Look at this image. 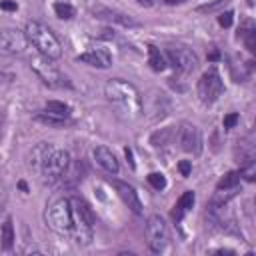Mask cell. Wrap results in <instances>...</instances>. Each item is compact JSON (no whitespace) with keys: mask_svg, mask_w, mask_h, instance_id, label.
<instances>
[{"mask_svg":"<svg viewBox=\"0 0 256 256\" xmlns=\"http://www.w3.org/2000/svg\"><path fill=\"white\" fill-rule=\"evenodd\" d=\"M104 94L108 98V102L114 106V110L122 116V118H136L140 108H142V98H140V92L126 80H120V78H114L106 84L104 88Z\"/></svg>","mask_w":256,"mask_h":256,"instance_id":"obj_1","label":"cell"},{"mask_svg":"<svg viewBox=\"0 0 256 256\" xmlns=\"http://www.w3.org/2000/svg\"><path fill=\"white\" fill-rule=\"evenodd\" d=\"M24 36H26L28 44H32V46L38 50V54H42V56H46V58H52V60H56V58L62 56L60 40H58L56 34H54L48 26H44L42 22H34V20L28 22L26 28H24Z\"/></svg>","mask_w":256,"mask_h":256,"instance_id":"obj_2","label":"cell"},{"mask_svg":"<svg viewBox=\"0 0 256 256\" xmlns=\"http://www.w3.org/2000/svg\"><path fill=\"white\" fill-rule=\"evenodd\" d=\"M44 218H46V224H48L54 232H58V234H68V232H72V228H74L72 204H70V200H66V198H58V200L50 202L48 208H46Z\"/></svg>","mask_w":256,"mask_h":256,"instance_id":"obj_3","label":"cell"},{"mask_svg":"<svg viewBox=\"0 0 256 256\" xmlns=\"http://www.w3.org/2000/svg\"><path fill=\"white\" fill-rule=\"evenodd\" d=\"M146 236H148V246L152 252H162L168 242H170V230H168V224L164 222L162 216L158 214H152L148 216L146 220Z\"/></svg>","mask_w":256,"mask_h":256,"instance_id":"obj_4","label":"cell"},{"mask_svg":"<svg viewBox=\"0 0 256 256\" xmlns=\"http://www.w3.org/2000/svg\"><path fill=\"white\" fill-rule=\"evenodd\" d=\"M198 98H200V102L202 104H214L220 96H222V92H224V82H222V78H220V74L212 68V70H208V72H204L202 74V78L198 80Z\"/></svg>","mask_w":256,"mask_h":256,"instance_id":"obj_5","label":"cell"},{"mask_svg":"<svg viewBox=\"0 0 256 256\" xmlns=\"http://www.w3.org/2000/svg\"><path fill=\"white\" fill-rule=\"evenodd\" d=\"M70 166V154L66 150H56L50 148L40 164V170L46 180H58Z\"/></svg>","mask_w":256,"mask_h":256,"instance_id":"obj_6","label":"cell"},{"mask_svg":"<svg viewBox=\"0 0 256 256\" xmlns=\"http://www.w3.org/2000/svg\"><path fill=\"white\" fill-rule=\"evenodd\" d=\"M166 58L168 62L178 70V72H192L198 66V56L194 50H190L188 46H180V44H172L166 48Z\"/></svg>","mask_w":256,"mask_h":256,"instance_id":"obj_7","label":"cell"},{"mask_svg":"<svg viewBox=\"0 0 256 256\" xmlns=\"http://www.w3.org/2000/svg\"><path fill=\"white\" fill-rule=\"evenodd\" d=\"M32 68H34V72L42 78L44 84H48V86H52V88L64 86V78H62L60 70L52 64V58H46V56L40 54V56L32 58Z\"/></svg>","mask_w":256,"mask_h":256,"instance_id":"obj_8","label":"cell"},{"mask_svg":"<svg viewBox=\"0 0 256 256\" xmlns=\"http://www.w3.org/2000/svg\"><path fill=\"white\" fill-rule=\"evenodd\" d=\"M178 142H180V148L188 154L202 152V134L194 124H182V128L178 130Z\"/></svg>","mask_w":256,"mask_h":256,"instance_id":"obj_9","label":"cell"},{"mask_svg":"<svg viewBox=\"0 0 256 256\" xmlns=\"http://www.w3.org/2000/svg\"><path fill=\"white\" fill-rule=\"evenodd\" d=\"M92 14L96 18H100V20H106V22H112V24H120V26H126V28L140 26L138 20H134L132 16H128L124 12H118V10H112V8H106V6H94Z\"/></svg>","mask_w":256,"mask_h":256,"instance_id":"obj_10","label":"cell"},{"mask_svg":"<svg viewBox=\"0 0 256 256\" xmlns=\"http://www.w3.org/2000/svg\"><path fill=\"white\" fill-rule=\"evenodd\" d=\"M112 184H114L118 196L122 198V202H124L134 214H142V202H140V198H138L134 186H130L128 182H122V180H114Z\"/></svg>","mask_w":256,"mask_h":256,"instance_id":"obj_11","label":"cell"},{"mask_svg":"<svg viewBox=\"0 0 256 256\" xmlns=\"http://www.w3.org/2000/svg\"><path fill=\"white\" fill-rule=\"evenodd\" d=\"M26 36L24 32L18 30H0V48L6 52H22L26 46Z\"/></svg>","mask_w":256,"mask_h":256,"instance_id":"obj_12","label":"cell"},{"mask_svg":"<svg viewBox=\"0 0 256 256\" xmlns=\"http://www.w3.org/2000/svg\"><path fill=\"white\" fill-rule=\"evenodd\" d=\"M70 204L74 206V208H72V212L76 214L78 224H80L82 228L92 230V226L96 224V214H94V210L90 208V204H88L86 200H82V198H74Z\"/></svg>","mask_w":256,"mask_h":256,"instance_id":"obj_13","label":"cell"},{"mask_svg":"<svg viewBox=\"0 0 256 256\" xmlns=\"http://www.w3.org/2000/svg\"><path fill=\"white\" fill-rule=\"evenodd\" d=\"M92 154H94L96 164H98L102 170H106L108 174H118L120 164H118V160H116V156H114L112 150H108L106 146H96Z\"/></svg>","mask_w":256,"mask_h":256,"instance_id":"obj_14","label":"cell"},{"mask_svg":"<svg viewBox=\"0 0 256 256\" xmlns=\"http://www.w3.org/2000/svg\"><path fill=\"white\" fill-rule=\"evenodd\" d=\"M78 62H84L88 66H96V68H108L110 66V54L104 48H94L90 52H84L78 56Z\"/></svg>","mask_w":256,"mask_h":256,"instance_id":"obj_15","label":"cell"},{"mask_svg":"<svg viewBox=\"0 0 256 256\" xmlns=\"http://www.w3.org/2000/svg\"><path fill=\"white\" fill-rule=\"evenodd\" d=\"M194 202H196V194L192 192V190H186L180 198H178V202L174 204V210H172V220L174 222H182V218L190 212V208L194 206Z\"/></svg>","mask_w":256,"mask_h":256,"instance_id":"obj_16","label":"cell"},{"mask_svg":"<svg viewBox=\"0 0 256 256\" xmlns=\"http://www.w3.org/2000/svg\"><path fill=\"white\" fill-rule=\"evenodd\" d=\"M44 112H48V114H52V116H56V118H62V120H68V118H70V106L64 104V102H60V100H50V102H46Z\"/></svg>","mask_w":256,"mask_h":256,"instance_id":"obj_17","label":"cell"},{"mask_svg":"<svg viewBox=\"0 0 256 256\" xmlns=\"http://www.w3.org/2000/svg\"><path fill=\"white\" fill-rule=\"evenodd\" d=\"M148 64H150V68L154 72H162L166 68V60H164V56L160 54V50L154 44L148 46Z\"/></svg>","mask_w":256,"mask_h":256,"instance_id":"obj_18","label":"cell"},{"mask_svg":"<svg viewBox=\"0 0 256 256\" xmlns=\"http://www.w3.org/2000/svg\"><path fill=\"white\" fill-rule=\"evenodd\" d=\"M0 240H2V248L4 250H10L14 246V224H12V218H6L2 222V234H0Z\"/></svg>","mask_w":256,"mask_h":256,"instance_id":"obj_19","label":"cell"},{"mask_svg":"<svg viewBox=\"0 0 256 256\" xmlns=\"http://www.w3.org/2000/svg\"><path fill=\"white\" fill-rule=\"evenodd\" d=\"M240 184V172L238 170H232V172H226L220 182L216 184V190H224V188H234Z\"/></svg>","mask_w":256,"mask_h":256,"instance_id":"obj_20","label":"cell"},{"mask_svg":"<svg viewBox=\"0 0 256 256\" xmlns=\"http://www.w3.org/2000/svg\"><path fill=\"white\" fill-rule=\"evenodd\" d=\"M172 136H174V130H172V128H162L160 132H154V134H152L150 142H152L154 146H164V144L170 142Z\"/></svg>","mask_w":256,"mask_h":256,"instance_id":"obj_21","label":"cell"},{"mask_svg":"<svg viewBox=\"0 0 256 256\" xmlns=\"http://www.w3.org/2000/svg\"><path fill=\"white\" fill-rule=\"evenodd\" d=\"M240 36H242V40L246 42V48H248L250 52H254V50H256V30L252 28V24H248V28H244V30L240 32Z\"/></svg>","mask_w":256,"mask_h":256,"instance_id":"obj_22","label":"cell"},{"mask_svg":"<svg viewBox=\"0 0 256 256\" xmlns=\"http://www.w3.org/2000/svg\"><path fill=\"white\" fill-rule=\"evenodd\" d=\"M54 12H56L58 18H64V20H68V18L74 16V8H72L70 4H64V2L54 4Z\"/></svg>","mask_w":256,"mask_h":256,"instance_id":"obj_23","label":"cell"},{"mask_svg":"<svg viewBox=\"0 0 256 256\" xmlns=\"http://www.w3.org/2000/svg\"><path fill=\"white\" fill-rule=\"evenodd\" d=\"M148 182H150V186L156 188V190H164V188H166V178H164L160 172L148 174Z\"/></svg>","mask_w":256,"mask_h":256,"instance_id":"obj_24","label":"cell"},{"mask_svg":"<svg viewBox=\"0 0 256 256\" xmlns=\"http://www.w3.org/2000/svg\"><path fill=\"white\" fill-rule=\"evenodd\" d=\"M40 122H44V124H50V126H62L66 120H62V118H56V116H52V114H48V112H40L38 116H36Z\"/></svg>","mask_w":256,"mask_h":256,"instance_id":"obj_25","label":"cell"},{"mask_svg":"<svg viewBox=\"0 0 256 256\" xmlns=\"http://www.w3.org/2000/svg\"><path fill=\"white\" fill-rule=\"evenodd\" d=\"M232 16H234V14H232L230 10H228V12H222V14L218 16V24L224 26V28H230V26H232Z\"/></svg>","mask_w":256,"mask_h":256,"instance_id":"obj_26","label":"cell"},{"mask_svg":"<svg viewBox=\"0 0 256 256\" xmlns=\"http://www.w3.org/2000/svg\"><path fill=\"white\" fill-rule=\"evenodd\" d=\"M238 120H240V116H238L236 112H232V114H228V116H224V120H222V124H224V128H234Z\"/></svg>","mask_w":256,"mask_h":256,"instance_id":"obj_27","label":"cell"},{"mask_svg":"<svg viewBox=\"0 0 256 256\" xmlns=\"http://www.w3.org/2000/svg\"><path fill=\"white\" fill-rule=\"evenodd\" d=\"M178 168H180V174H182V176H190V170H192V162H190V160H182V162L178 164Z\"/></svg>","mask_w":256,"mask_h":256,"instance_id":"obj_28","label":"cell"},{"mask_svg":"<svg viewBox=\"0 0 256 256\" xmlns=\"http://www.w3.org/2000/svg\"><path fill=\"white\" fill-rule=\"evenodd\" d=\"M0 8L2 10H8V12H14L18 8V4L14 0H0Z\"/></svg>","mask_w":256,"mask_h":256,"instance_id":"obj_29","label":"cell"},{"mask_svg":"<svg viewBox=\"0 0 256 256\" xmlns=\"http://www.w3.org/2000/svg\"><path fill=\"white\" fill-rule=\"evenodd\" d=\"M6 210V192H4V186H0V218Z\"/></svg>","mask_w":256,"mask_h":256,"instance_id":"obj_30","label":"cell"},{"mask_svg":"<svg viewBox=\"0 0 256 256\" xmlns=\"http://www.w3.org/2000/svg\"><path fill=\"white\" fill-rule=\"evenodd\" d=\"M4 136V114L0 112V138Z\"/></svg>","mask_w":256,"mask_h":256,"instance_id":"obj_31","label":"cell"},{"mask_svg":"<svg viewBox=\"0 0 256 256\" xmlns=\"http://www.w3.org/2000/svg\"><path fill=\"white\" fill-rule=\"evenodd\" d=\"M182 2H186V0H166V4H168V6H174V4H182Z\"/></svg>","mask_w":256,"mask_h":256,"instance_id":"obj_32","label":"cell"},{"mask_svg":"<svg viewBox=\"0 0 256 256\" xmlns=\"http://www.w3.org/2000/svg\"><path fill=\"white\" fill-rule=\"evenodd\" d=\"M126 156H128V158H132V152H130V150H128V148H126ZM130 166H132V168H134V162H132V160H130Z\"/></svg>","mask_w":256,"mask_h":256,"instance_id":"obj_33","label":"cell"}]
</instances>
